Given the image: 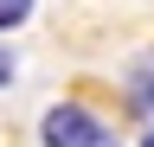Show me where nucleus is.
<instances>
[{
	"label": "nucleus",
	"instance_id": "nucleus-1",
	"mask_svg": "<svg viewBox=\"0 0 154 147\" xmlns=\"http://www.w3.org/2000/svg\"><path fill=\"white\" fill-rule=\"evenodd\" d=\"M45 147H122L103 115H90L84 102H58L45 115Z\"/></svg>",
	"mask_w": 154,
	"mask_h": 147
},
{
	"label": "nucleus",
	"instance_id": "nucleus-2",
	"mask_svg": "<svg viewBox=\"0 0 154 147\" xmlns=\"http://www.w3.org/2000/svg\"><path fill=\"white\" fill-rule=\"evenodd\" d=\"M26 13H32V0H0V26H19Z\"/></svg>",
	"mask_w": 154,
	"mask_h": 147
},
{
	"label": "nucleus",
	"instance_id": "nucleus-3",
	"mask_svg": "<svg viewBox=\"0 0 154 147\" xmlns=\"http://www.w3.org/2000/svg\"><path fill=\"white\" fill-rule=\"evenodd\" d=\"M13 83V58H7V45H0V90Z\"/></svg>",
	"mask_w": 154,
	"mask_h": 147
},
{
	"label": "nucleus",
	"instance_id": "nucleus-4",
	"mask_svg": "<svg viewBox=\"0 0 154 147\" xmlns=\"http://www.w3.org/2000/svg\"><path fill=\"white\" fill-rule=\"evenodd\" d=\"M148 147H154V134H148Z\"/></svg>",
	"mask_w": 154,
	"mask_h": 147
}]
</instances>
